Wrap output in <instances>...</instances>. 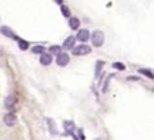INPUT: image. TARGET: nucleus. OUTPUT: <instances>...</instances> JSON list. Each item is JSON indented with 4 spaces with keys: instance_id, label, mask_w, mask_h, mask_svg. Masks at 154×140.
I'll list each match as a JSON object with an SVG mask.
<instances>
[{
    "instance_id": "obj_1",
    "label": "nucleus",
    "mask_w": 154,
    "mask_h": 140,
    "mask_svg": "<svg viewBox=\"0 0 154 140\" xmlns=\"http://www.w3.org/2000/svg\"><path fill=\"white\" fill-rule=\"evenodd\" d=\"M91 40H92V45L95 46V47H101L104 43V34L103 31H99V30H96V31H93L92 34H91Z\"/></svg>"
},
{
    "instance_id": "obj_2",
    "label": "nucleus",
    "mask_w": 154,
    "mask_h": 140,
    "mask_svg": "<svg viewBox=\"0 0 154 140\" xmlns=\"http://www.w3.org/2000/svg\"><path fill=\"white\" fill-rule=\"evenodd\" d=\"M92 51V49L89 47L88 45H79V46H75L72 49V53L73 55H77V57H82V55H87Z\"/></svg>"
},
{
    "instance_id": "obj_3",
    "label": "nucleus",
    "mask_w": 154,
    "mask_h": 140,
    "mask_svg": "<svg viewBox=\"0 0 154 140\" xmlns=\"http://www.w3.org/2000/svg\"><path fill=\"white\" fill-rule=\"evenodd\" d=\"M70 62V57H69V54L68 53H58L57 54V58H56V64L58 65V66H66Z\"/></svg>"
},
{
    "instance_id": "obj_4",
    "label": "nucleus",
    "mask_w": 154,
    "mask_h": 140,
    "mask_svg": "<svg viewBox=\"0 0 154 140\" xmlns=\"http://www.w3.org/2000/svg\"><path fill=\"white\" fill-rule=\"evenodd\" d=\"M3 121H4V124L7 125V127H14V125L16 124V115L14 113V112H8V113L4 115Z\"/></svg>"
},
{
    "instance_id": "obj_5",
    "label": "nucleus",
    "mask_w": 154,
    "mask_h": 140,
    "mask_svg": "<svg viewBox=\"0 0 154 140\" xmlns=\"http://www.w3.org/2000/svg\"><path fill=\"white\" fill-rule=\"evenodd\" d=\"M89 37H91V32L88 31L87 28H81V30L79 28V32H77V35H76V39L84 43L89 39Z\"/></svg>"
},
{
    "instance_id": "obj_6",
    "label": "nucleus",
    "mask_w": 154,
    "mask_h": 140,
    "mask_svg": "<svg viewBox=\"0 0 154 140\" xmlns=\"http://www.w3.org/2000/svg\"><path fill=\"white\" fill-rule=\"evenodd\" d=\"M0 32H2L4 37H7V38H11V39H16L18 40L19 39V37L15 34V32L12 31V30L10 28V27H7V26H3V27H0Z\"/></svg>"
},
{
    "instance_id": "obj_7",
    "label": "nucleus",
    "mask_w": 154,
    "mask_h": 140,
    "mask_svg": "<svg viewBox=\"0 0 154 140\" xmlns=\"http://www.w3.org/2000/svg\"><path fill=\"white\" fill-rule=\"evenodd\" d=\"M39 62H41V65H43V66H49V65L53 62V55L49 53H42L41 54Z\"/></svg>"
},
{
    "instance_id": "obj_8",
    "label": "nucleus",
    "mask_w": 154,
    "mask_h": 140,
    "mask_svg": "<svg viewBox=\"0 0 154 140\" xmlns=\"http://www.w3.org/2000/svg\"><path fill=\"white\" fill-rule=\"evenodd\" d=\"M64 130H65V133H68V135H73V132H75V130H76L75 123H73L72 120H66V121H64Z\"/></svg>"
},
{
    "instance_id": "obj_9",
    "label": "nucleus",
    "mask_w": 154,
    "mask_h": 140,
    "mask_svg": "<svg viewBox=\"0 0 154 140\" xmlns=\"http://www.w3.org/2000/svg\"><path fill=\"white\" fill-rule=\"evenodd\" d=\"M15 105H16V97H15V96H8V97H5L4 106L8 109V111L14 109V106H15Z\"/></svg>"
},
{
    "instance_id": "obj_10",
    "label": "nucleus",
    "mask_w": 154,
    "mask_h": 140,
    "mask_svg": "<svg viewBox=\"0 0 154 140\" xmlns=\"http://www.w3.org/2000/svg\"><path fill=\"white\" fill-rule=\"evenodd\" d=\"M75 43H76V38L75 37H68L66 39L64 40L62 47H64L65 50H72V49L75 47Z\"/></svg>"
},
{
    "instance_id": "obj_11",
    "label": "nucleus",
    "mask_w": 154,
    "mask_h": 140,
    "mask_svg": "<svg viewBox=\"0 0 154 140\" xmlns=\"http://www.w3.org/2000/svg\"><path fill=\"white\" fill-rule=\"evenodd\" d=\"M80 19L79 18H76V16H70L69 18V27L72 30H79V27H80Z\"/></svg>"
},
{
    "instance_id": "obj_12",
    "label": "nucleus",
    "mask_w": 154,
    "mask_h": 140,
    "mask_svg": "<svg viewBox=\"0 0 154 140\" xmlns=\"http://www.w3.org/2000/svg\"><path fill=\"white\" fill-rule=\"evenodd\" d=\"M106 65V62L104 61H97L96 62V69H95V77L96 78H99V76H100L101 70H103V66Z\"/></svg>"
},
{
    "instance_id": "obj_13",
    "label": "nucleus",
    "mask_w": 154,
    "mask_h": 140,
    "mask_svg": "<svg viewBox=\"0 0 154 140\" xmlns=\"http://www.w3.org/2000/svg\"><path fill=\"white\" fill-rule=\"evenodd\" d=\"M16 42H18V46H19V49H20V50H27V49L30 47V43L27 42V40H24V39H20V38H19L18 40H16Z\"/></svg>"
},
{
    "instance_id": "obj_14",
    "label": "nucleus",
    "mask_w": 154,
    "mask_h": 140,
    "mask_svg": "<svg viewBox=\"0 0 154 140\" xmlns=\"http://www.w3.org/2000/svg\"><path fill=\"white\" fill-rule=\"evenodd\" d=\"M58 53H61V46L53 45V46L49 47V54H51V55H57Z\"/></svg>"
},
{
    "instance_id": "obj_15",
    "label": "nucleus",
    "mask_w": 154,
    "mask_h": 140,
    "mask_svg": "<svg viewBox=\"0 0 154 140\" xmlns=\"http://www.w3.org/2000/svg\"><path fill=\"white\" fill-rule=\"evenodd\" d=\"M31 51H32L34 54H39V55H41L42 53H45V51H46V49L43 47L42 45H35L34 47L31 49Z\"/></svg>"
},
{
    "instance_id": "obj_16",
    "label": "nucleus",
    "mask_w": 154,
    "mask_h": 140,
    "mask_svg": "<svg viewBox=\"0 0 154 140\" xmlns=\"http://www.w3.org/2000/svg\"><path fill=\"white\" fill-rule=\"evenodd\" d=\"M138 73L143 74V76H146L147 78H150V79H153V78H154V74H153V71L150 70V69H139V70H138Z\"/></svg>"
},
{
    "instance_id": "obj_17",
    "label": "nucleus",
    "mask_w": 154,
    "mask_h": 140,
    "mask_svg": "<svg viewBox=\"0 0 154 140\" xmlns=\"http://www.w3.org/2000/svg\"><path fill=\"white\" fill-rule=\"evenodd\" d=\"M61 12H62V15H64L65 18H70V10H69L68 5H64V4L61 5Z\"/></svg>"
},
{
    "instance_id": "obj_18",
    "label": "nucleus",
    "mask_w": 154,
    "mask_h": 140,
    "mask_svg": "<svg viewBox=\"0 0 154 140\" xmlns=\"http://www.w3.org/2000/svg\"><path fill=\"white\" fill-rule=\"evenodd\" d=\"M112 67H114V69H116V70H120V71H123L126 69L125 64H122V62H114V64H112Z\"/></svg>"
},
{
    "instance_id": "obj_19",
    "label": "nucleus",
    "mask_w": 154,
    "mask_h": 140,
    "mask_svg": "<svg viewBox=\"0 0 154 140\" xmlns=\"http://www.w3.org/2000/svg\"><path fill=\"white\" fill-rule=\"evenodd\" d=\"M46 121H48V123H49V125H50V127H49V130H50L51 135H57L58 132H57V131H54V123H53V120H51V119H48Z\"/></svg>"
},
{
    "instance_id": "obj_20",
    "label": "nucleus",
    "mask_w": 154,
    "mask_h": 140,
    "mask_svg": "<svg viewBox=\"0 0 154 140\" xmlns=\"http://www.w3.org/2000/svg\"><path fill=\"white\" fill-rule=\"evenodd\" d=\"M111 77H114V76H108V77H107L106 82H104V86H103V89H101V92H103V93H106L107 90H108V84H109V79H111Z\"/></svg>"
},
{
    "instance_id": "obj_21",
    "label": "nucleus",
    "mask_w": 154,
    "mask_h": 140,
    "mask_svg": "<svg viewBox=\"0 0 154 140\" xmlns=\"http://www.w3.org/2000/svg\"><path fill=\"white\" fill-rule=\"evenodd\" d=\"M127 79H128V81H138L139 78H138V77H128Z\"/></svg>"
},
{
    "instance_id": "obj_22",
    "label": "nucleus",
    "mask_w": 154,
    "mask_h": 140,
    "mask_svg": "<svg viewBox=\"0 0 154 140\" xmlns=\"http://www.w3.org/2000/svg\"><path fill=\"white\" fill-rule=\"evenodd\" d=\"M54 3H57V4L62 5V3H64V0H54Z\"/></svg>"
},
{
    "instance_id": "obj_23",
    "label": "nucleus",
    "mask_w": 154,
    "mask_h": 140,
    "mask_svg": "<svg viewBox=\"0 0 154 140\" xmlns=\"http://www.w3.org/2000/svg\"><path fill=\"white\" fill-rule=\"evenodd\" d=\"M96 140H103V139H96Z\"/></svg>"
}]
</instances>
